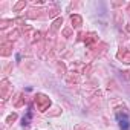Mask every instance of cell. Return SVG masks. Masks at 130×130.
Returning a JSON list of instances; mask_svg holds the SVG:
<instances>
[{"instance_id": "obj_1", "label": "cell", "mask_w": 130, "mask_h": 130, "mask_svg": "<svg viewBox=\"0 0 130 130\" xmlns=\"http://www.w3.org/2000/svg\"><path fill=\"white\" fill-rule=\"evenodd\" d=\"M116 121H118V125L121 130H130V121H128V116L124 115V113H118L116 115Z\"/></svg>"}]
</instances>
